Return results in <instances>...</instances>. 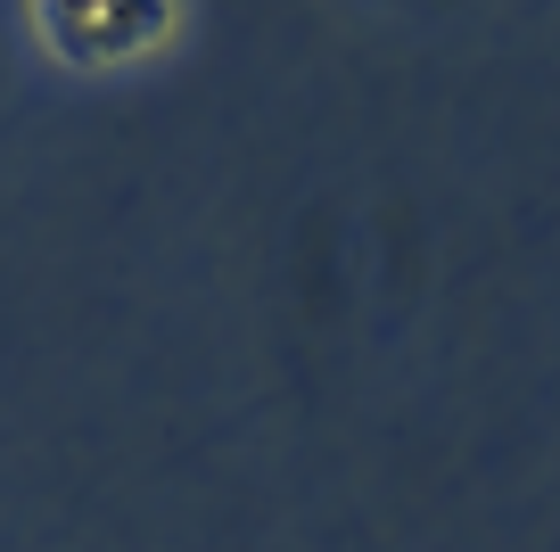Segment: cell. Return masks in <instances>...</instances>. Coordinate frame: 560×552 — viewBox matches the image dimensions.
<instances>
[{"label":"cell","instance_id":"1","mask_svg":"<svg viewBox=\"0 0 560 552\" xmlns=\"http://www.w3.org/2000/svg\"><path fill=\"white\" fill-rule=\"evenodd\" d=\"M25 18H34V42L58 67L107 74V67H132V58L165 50L182 0H25Z\"/></svg>","mask_w":560,"mask_h":552}]
</instances>
